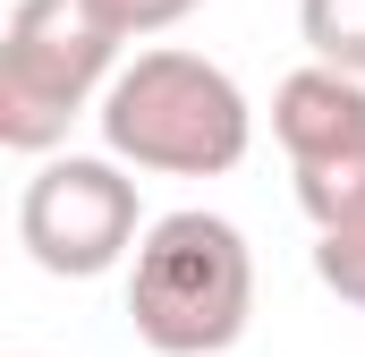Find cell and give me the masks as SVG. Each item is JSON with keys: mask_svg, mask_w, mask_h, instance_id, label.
Returning a JSON list of instances; mask_svg holds the SVG:
<instances>
[{"mask_svg": "<svg viewBox=\"0 0 365 357\" xmlns=\"http://www.w3.org/2000/svg\"><path fill=\"white\" fill-rule=\"evenodd\" d=\"M93 119H102L110 162L162 171V178H221L255 145V111H247L238 77L221 60H204V51H170V43L136 51L110 77Z\"/></svg>", "mask_w": 365, "mask_h": 357, "instance_id": "cell-1", "label": "cell"}, {"mask_svg": "<svg viewBox=\"0 0 365 357\" xmlns=\"http://www.w3.org/2000/svg\"><path fill=\"white\" fill-rule=\"evenodd\" d=\"M255 315V256L247 230L187 204L162 213L128 264V323L153 357H221L247 341Z\"/></svg>", "mask_w": 365, "mask_h": 357, "instance_id": "cell-2", "label": "cell"}, {"mask_svg": "<svg viewBox=\"0 0 365 357\" xmlns=\"http://www.w3.org/2000/svg\"><path fill=\"white\" fill-rule=\"evenodd\" d=\"M119 77V34L93 0H17L0 34V145L51 162L68 119L102 111Z\"/></svg>", "mask_w": 365, "mask_h": 357, "instance_id": "cell-3", "label": "cell"}, {"mask_svg": "<svg viewBox=\"0 0 365 357\" xmlns=\"http://www.w3.org/2000/svg\"><path fill=\"white\" fill-rule=\"evenodd\" d=\"M145 230L153 221L136 204V178L110 154H51L17 196V247L51 281H102L110 264H136Z\"/></svg>", "mask_w": 365, "mask_h": 357, "instance_id": "cell-4", "label": "cell"}, {"mask_svg": "<svg viewBox=\"0 0 365 357\" xmlns=\"http://www.w3.org/2000/svg\"><path fill=\"white\" fill-rule=\"evenodd\" d=\"M272 136L289 154L306 221H340L365 196V77H340L323 60H306L297 77L272 86Z\"/></svg>", "mask_w": 365, "mask_h": 357, "instance_id": "cell-5", "label": "cell"}, {"mask_svg": "<svg viewBox=\"0 0 365 357\" xmlns=\"http://www.w3.org/2000/svg\"><path fill=\"white\" fill-rule=\"evenodd\" d=\"M297 34L323 69L365 77V0H297Z\"/></svg>", "mask_w": 365, "mask_h": 357, "instance_id": "cell-6", "label": "cell"}, {"mask_svg": "<svg viewBox=\"0 0 365 357\" xmlns=\"http://www.w3.org/2000/svg\"><path fill=\"white\" fill-rule=\"evenodd\" d=\"M314 281H323L340 306H357V315H365V196L340 213V221L314 230Z\"/></svg>", "mask_w": 365, "mask_h": 357, "instance_id": "cell-7", "label": "cell"}, {"mask_svg": "<svg viewBox=\"0 0 365 357\" xmlns=\"http://www.w3.org/2000/svg\"><path fill=\"white\" fill-rule=\"evenodd\" d=\"M102 17H110V34L119 43H145V34H170L179 17H195L204 0H93Z\"/></svg>", "mask_w": 365, "mask_h": 357, "instance_id": "cell-8", "label": "cell"}]
</instances>
